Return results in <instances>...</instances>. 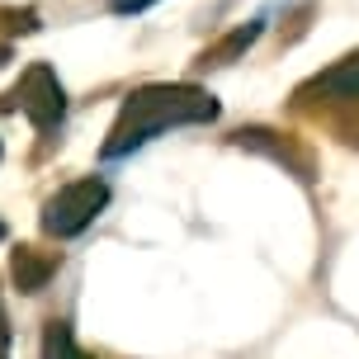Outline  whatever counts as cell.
I'll use <instances>...</instances> for the list:
<instances>
[{
    "label": "cell",
    "instance_id": "cell-1",
    "mask_svg": "<svg viewBox=\"0 0 359 359\" xmlns=\"http://www.w3.org/2000/svg\"><path fill=\"white\" fill-rule=\"evenodd\" d=\"M217 118V100L198 86H147L137 95L123 100V114L109 133L104 156L118 161L128 151L147 147L151 137H161L165 128H184V123H213Z\"/></svg>",
    "mask_w": 359,
    "mask_h": 359
},
{
    "label": "cell",
    "instance_id": "cell-2",
    "mask_svg": "<svg viewBox=\"0 0 359 359\" xmlns=\"http://www.w3.org/2000/svg\"><path fill=\"white\" fill-rule=\"evenodd\" d=\"M109 203V184L100 175H86L76 184H62L48 203H43V227L53 236H76L86 232L90 222L100 217V208Z\"/></svg>",
    "mask_w": 359,
    "mask_h": 359
},
{
    "label": "cell",
    "instance_id": "cell-3",
    "mask_svg": "<svg viewBox=\"0 0 359 359\" xmlns=\"http://www.w3.org/2000/svg\"><path fill=\"white\" fill-rule=\"evenodd\" d=\"M0 109H19L24 118L34 128H57L62 123V114H67V90H62V81H57V72L53 67H29V72L19 76V86L0 100Z\"/></svg>",
    "mask_w": 359,
    "mask_h": 359
},
{
    "label": "cell",
    "instance_id": "cell-4",
    "mask_svg": "<svg viewBox=\"0 0 359 359\" xmlns=\"http://www.w3.org/2000/svg\"><path fill=\"white\" fill-rule=\"evenodd\" d=\"M10 269H15V284H19V293H38V288L53 279V269H57V260L53 255H38V246H19L15 251V260H10Z\"/></svg>",
    "mask_w": 359,
    "mask_h": 359
},
{
    "label": "cell",
    "instance_id": "cell-5",
    "mask_svg": "<svg viewBox=\"0 0 359 359\" xmlns=\"http://www.w3.org/2000/svg\"><path fill=\"white\" fill-rule=\"evenodd\" d=\"M255 38H260V19H251L246 29H236V34H227L222 43H217V48H208V53L198 57V62H203V67H227V62H236V57H241L246 48H251Z\"/></svg>",
    "mask_w": 359,
    "mask_h": 359
},
{
    "label": "cell",
    "instance_id": "cell-6",
    "mask_svg": "<svg viewBox=\"0 0 359 359\" xmlns=\"http://www.w3.org/2000/svg\"><path fill=\"white\" fill-rule=\"evenodd\" d=\"M43 359H90V355L76 350V341H72V331H67V326L53 322V326H48V336H43Z\"/></svg>",
    "mask_w": 359,
    "mask_h": 359
},
{
    "label": "cell",
    "instance_id": "cell-7",
    "mask_svg": "<svg viewBox=\"0 0 359 359\" xmlns=\"http://www.w3.org/2000/svg\"><path fill=\"white\" fill-rule=\"evenodd\" d=\"M118 15H137V10H147V5H156V0H109Z\"/></svg>",
    "mask_w": 359,
    "mask_h": 359
},
{
    "label": "cell",
    "instance_id": "cell-8",
    "mask_svg": "<svg viewBox=\"0 0 359 359\" xmlns=\"http://www.w3.org/2000/svg\"><path fill=\"white\" fill-rule=\"evenodd\" d=\"M10 341V331H5V312H0V345Z\"/></svg>",
    "mask_w": 359,
    "mask_h": 359
},
{
    "label": "cell",
    "instance_id": "cell-9",
    "mask_svg": "<svg viewBox=\"0 0 359 359\" xmlns=\"http://www.w3.org/2000/svg\"><path fill=\"white\" fill-rule=\"evenodd\" d=\"M5 62H10V43H0V67H5Z\"/></svg>",
    "mask_w": 359,
    "mask_h": 359
},
{
    "label": "cell",
    "instance_id": "cell-10",
    "mask_svg": "<svg viewBox=\"0 0 359 359\" xmlns=\"http://www.w3.org/2000/svg\"><path fill=\"white\" fill-rule=\"evenodd\" d=\"M0 236H5V222H0Z\"/></svg>",
    "mask_w": 359,
    "mask_h": 359
}]
</instances>
